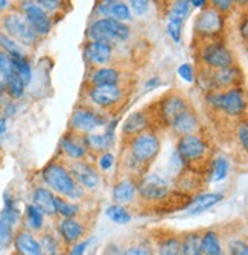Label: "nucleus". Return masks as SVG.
Returning a JSON list of instances; mask_svg holds the SVG:
<instances>
[{
	"label": "nucleus",
	"instance_id": "nucleus-39",
	"mask_svg": "<svg viewBox=\"0 0 248 255\" xmlns=\"http://www.w3.org/2000/svg\"><path fill=\"white\" fill-rule=\"evenodd\" d=\"M108 17H111L117 21H122V23H127V21L133 20V12L127 2H123V0H116L114 5L111 6Z\"/></svg>",
	"mask_w": 248,
	"mask_h": 255
},
{
	"label": "nucleus",
	"instance_id": "nucleus-51",
	"mask_svg": "<svg viewBox=\"0 0 248 255\" xmlns=\"http://www.w3.org/2000/svg\"><path fill=\"white\" fill-rule=\"evenodd\" d=\"M88 245H90V242L82 239V240H79L78 243L72 245L70 249H69V252H67L66 255H85V252H87V249H88Z\"/></svg>",
	"mask_w": 248,
	"mask_h": 255
},
{
	"label": "nucleus",
	"instance_id": "nucleus-24",
	"mask_svg": "<svg viewBox=\"0 0 248 255\" xmlns=\"http://www.w3.org/2000/svg\"><path fill=\"white\" fill-rule=\"evenodd\" d=\"M12 243L18 255H43L40 240L35 237L34 233H30L27 230L17 231Z\"/></svg>",
	"mask_w": 248,
	"mask_h": 255
},
{
	"label": "nucleus",
	"instance_id": "nucleus-22",
	"mask_svg": "<svg viewBox=\"0 0 248 255\" xmlns=\"http://www.w3.org/2000/svg\"><path fill=\"white\" fill-rule=\"evenodd\" d=\"M137 195H139L137 193V182L133 178H125V179L117 181L111 190L113 204H119V205L133 204Z\"/></svg>",
	"mask_w": 248,
	"mask_h": 255
},
{
	"label": "nucleus",
	"instance_id": "nucleus-16",
	"mask_svg": "<svg viewBox=\"0 0 248 255\" xmlns=\"http://www.w3.org/2000/svg\"><path fill=\"white\" fill-rule=\"evenodd\" d=\"M188 110H191V107L183 96L168 94L159 104V117L165 126L171 128V125Z\"/></svg>",
	"mask_w": 248,
	"mask_h": 255
},
{
	"label": "nucleus",
	"instance_id": "nucleus-53",
	"mask_svg": "<svg viewBox=\"0 0 248 255\" xmlns=\"http://www.w3.org/2000/svg\"><path fill=\"white\" fill-rule=\"evenodd\" d=\"M104 255H122V251L117 245H108L104 249Z\"/></svg>",
	"mask_w": 248,
	"mask_h": 255
},
{
	"label": "nucleus",
	"instance_id": "nucleus-1",
	"mask_svg": "<svg viewBox=\"0 0 248 255\" xmlns=\"http://www.w3.org/2000/svg\"><path fill=\"white\" fill-rule=\"evenodd\" d=\"M41 181L56 196L79 202L85 196V190L75 181L69 166L61 161H50L41 170Z\"/></svg>",
	"mask_w": 248,
	"mask_h": 255
},
{
	"label": "nucleus",
	"instance_id": "nucleus-31",
	"mask_svg": "<svg viewBox=\"0 0 248 255\" xmlns=\"http://www.w3.org/2000/svg\"><path fill=\"white\" fill-rule=\"evenodd\" d=\"M105 216L108 217L110 222H113L114 225H128L131 222L133 216L127 210L125 205H119V204H111L105 208Z\"/></svg>",
	"mask_w": 248,
	"mask_h": 255
},
{
	"label": "nucleus",
	"instance_id": "nucleus-58",
	"mask_svg": "<svg viewBox=\"0 0 248 255\" xmlns=\"http://www.w3.org/2000/svg\"><path fill=\"white\" fill-rule=\"evenodd\" d=\"M6 79L8 76L0 70V96H5V88H6Z\"/></svg>",
	"mask_w": 248,
	"mask_h": 255
},
{
	"label": "nucleus",
	"instance_id": "nucleus-52",
	"mask_svg": "<svg viewBox=\"0 0 248 255\" xmlns=\"http://www.w3.org/2000/svg\"><path fill=\"white\" fill-rule=\"evenodd\" d=\"M239 35L244 41L248 43V12L242 17V20L239 23Z\"/></svg>",
	"mask_w": 248,
	"mask_h": 255
},
{
	"label": "nucleus",
	"instance_id": "nucleus-32",
	"mask_svg": "<svg viewBox=\"0 0 248 255\" xmlns=\"http://www.w3.org/2000/svg\"><path fill=\"white\" fill-rule=\"evenodd\" d=\"M26 93V84L23 82V79L12 70V73L8 76L6 79V88H5V94L11 101H20Z\"/></svg>",
	"mask_w": 248,
	"mask_h": 255
},
{
	"label": "nucleus",
	"instance_id": "nucleus-13",
	"mask_svg": "<svg viewBox=\"0 0 248 255\" xmlns=\"http://www.w3.org/2000/svg\"><path fill=\"white\" fill-rule=\"evenodd\" d=\"M206 152H207V144L197 134L183 135V137H180V140L177 143V155L186 164L200 161V159L206 155Z\"/></svg>",
	"mask_w": 248,
	"mask_h": 255
},
{
	"label": "nucleus",
	"instance_id": "nucleus-55",
	"mask_svg": "<svg viewBox=\"0 0 248 255\" xmlns=\"http://www.w3.org/2000/svg\"><path fill=\"white\" fill-rule=\"evenodd\" d=\"M189 3H191V6L192 8H195V9H204V8H207V3H209V0H189Z\"/></svg>",
	"mask_w": 248,
	"mask_h": 255
},
{
	"label": "nucleus",
	"instance_id": "nucleus-45",
	"mask_svg": "<svg viewBox=\"0 0 248 255\" xmlns=\"http://www.w3.org/2000/svg\"><path fill=\"white\" fill-rule=\"evenodd\" d=\"M116 0H98L96 6H95V15L98 18H105L110 15L111 6L114 5Z\"/></svg>",
	"mask_w": 248,
	"mask_h": 255
},
{
	"label": "nucleus",
	"instance_id": "nucleus-28",
	"mask_svg": "<svg viewBox=\"0 0 248 255\" xmlns=\"http://www.w3.org/2000/svg\"><path fill=\"white\" fill-rule=\"evenodd\" d=\"M46 216L34 205L29 204L24 208V227L30 233H40L44 228Z\"/></svg>",
	"mask_w": 248,
	"mask_h": 255
},
{
	"label": "nucleus",
	"instance_id": "nucleus-42",
	"mask_svg": "<svg viewBox=\"0 0 248 255\" xmlns=\"http://www.w3.org/2000/svg\"><path fill=\"white\" fill-rule=\"evenodd\" d=\"M131 12L137 17H143L148 14L149 8H151V0H130L128 3Z\"/></svg>",
	"mask_w": 248,
	"mask_h": 255
},
{
	"label": "nucleus",
	"instance_id": "nucleus-10",
	"mask_svg": "<svg viewBox=\"0 0 248 255\" xmlns=\"http://www.w3.org/2000/svg\"><path fill=\"white\" fill-rule=\"evenodd\" d=\"M123 96H125V91H123L120 84L119 85H93V87H88V91H87V99L90 105L101 111L116 108L119 104H122Z\"/></svg>",
	"mask_w": 248,
	"mask_h": 255
},
{
	"label": "nucleus",
	"instance_id": "nucleus-15",
	"mask_svg": "<svg viewBox=\"0 0 248 255\" xmlns=\"http://www.w3.org/2000/svg\"><path fill=\"white\" fill-rule=\"evenodd\" d=\"M69 170L75 181L88 191L96 190L101 184V175L95 164H91L87 159H81V161H72L69 164Z\"/></svg>",
	"mask_w": 248,
	"mask_h": 255
},
{
	"label": "nucleus",
	"instance_id": "nucleus-46",
	"mask_svg": "<svg viewBox=\"0 0 248 255\" xmlns=\"http://www.w3.org/2000/svg\"><path fill=\"white\" fill-rule=\"evenodd\" d=\"M209 2H210V8L221 14H227L235 5V0H209Z\"/></svg>",
	"mask_w": 248,
	"mask_h": 255
},
{
	"label": "nucleus",
	"instance_id": "nucleus-34",
	"mask_svg": "<svg viewBox=\"0 0 248 255\" xmlns=\"http://www.w3.org/2000/svg\"><path fill=\"white\" fill-rule=\"evenodd\" d=\"M0 50H3L11 58L27 56L26 49L23 46H20L15 40H12L8 34H5L2 29H0Z\"/></svg>",
	"mask_w": 248,
	"mask_h": 255
},
{
	"label": "nucleus",
	"instance_id": "nucleus-3",
	"mask_svg": "<svg viewBox=\"0 0 248 255\" xmlns=\"http://www.w3.org/2000/svg\"><path fill=\"white\" fill-rule=\"evenodd\" d=\"M209 105L230 117H241L248 108V94L242 87H233L224 91L209 90L206 94Z\"/></svg>",
	"mask_w": 248,
	"mask_h": 255
},
{
	"label": "nucleus",
	"instance_id": "nucleus-38",
	"mask_svg": "<svg viewBox=\"0 0 248 255\" xmlns=\"http://www.w3.org/2000/svg\"><path fill=\"white\" fill-rule=\"evenodd\" d=\"M229 170H230V164H229V159L224 158V156H218L213 159L212 163V181L213 182H221L227 178L229 175Z\"/></svg>",
	"mask_w": 248,
	"mask_h": 255
},
{
	"label": "nucleus",
	"instance_id": "nucleus-57",
	"mask_svg": "<svg viewBox=\"0 0 248 255\" xmlns=\"http://www.w3.org/2000/svg\"><path fill=\"white\" fill-rule=\"evenodd\" d=\"M11 8V0H0V17H2L5 12H8Z\"/></svg>",
	"mask_w": 248,
	"mask_h": 255
},
{
	"label": "nucleus",
	"instance_id": "nucleus-19",
	"mask_svg": "<svg viewBox=\"0 0 248 255\" xmlns=\"http://www.w3.org/2000/svg\"><path fill=\"white\" fill-rule=\"evenodd\" d=\"M59 152L63 153L64 158L69 161H81V159H87L90 152L84 143V137L79 134H75L69 131L59 141Z\"/></svg>",
	"mask_w": 248,
	"mask_h": 255
},
{
	"label": "nucleus",
	"instance_id": "nucleus-9",
	"mask_svg": "<svg viewBox=\"0 0 248 255\" xmlns=\"http://www.w3.org/2000/svg\"><path fill=\"white\" fill-rule=\"evenodd\" d=\"M3 199V210L0 213V251H5L12 243L15 236V225L21 219V213L8 191Z\"/></svg>",
	"mask_w": 248,
	"mask_h": 255
},
{
	"label": "nucleus",
	"instance_id": "nucleus-48",
	"mask_svg": "<svg viewBox=\"0 0 248 255\" xmlns=\"http://www.w3.org/2000/svg\"><path fill=\"white\" fill-rule=\"evenodd\" d=\"M230 248V255H248V243L244 240H233L229 245Z\"/></svg>",
	"mask_w": 248,
	"mask_h": 255
},
{
	"label": "nucleus",
	"instance_id": "nucleus-4",
	"mask_svg": "<svg viewBox=\"0 0 248 255\" xmlns=\"http://www.w3.org/2000/svg\"><path fill=\"white\" fill-rule=\"evenodd\" d=\"M0 29L24 49L35 47L40 41L37 32L29 24L24 14L18 8H12L0 17Z\"/></svg>",
	"mask_w": 248,
	"mask_h": 255
},
{
	"label": "nucleus",
	"instance_id": "nucleus-29",
	"mask_svg": "<svg viewBox=\"0 0 248 255\" xmlns=\"http://www.w3.org/2000/svg\"><path fill=\"white\" fill-rule=\"evenodd\" d=\"M191 9L192 6L189 0H172L168 11V21H177L184 24V21L191 15Z\"/></svg>",
	"mask_w": 248,
	"mask_h": 255
},
{
	"label": "nucleus",
	"instance_id": "nucleus-54",
	"mask_svg": "<svg viewBox=\"0 0 248 255\" xmlns=\"http://www.w3.org/2000/svg\"><path fill=\"white\" fill-rule=\"evenodd\" d=\"M160 84H162V81H160V78H151V79H148L146 81V84H145V88L146 90H152V88H157V87H160Z\"/></svg>",
	"mask_w": 248,
	"mask_h": 255
},
{
	"label": "nucleus",
	"instance_id": "nucleus-40",
	"mask_svg": "<svg viewBox=\"0 0 248 255\" xmlns=\"http://www.w3.org/2000/svg\"><path fill=\"white\" fill-rule=\"evenodd\" d=\"M116 166V155L111 150H105L98 153L96 158V167L99 172H110Z\"/></svg>",
	"mask_w": 248,
	"mask_h": 255
},
{
	"label": "nucleus",
	"instance_id": "nucleus-20",
	"mask_svg": "<svg viewBox=\"0 0 248 255\" xmlns=\"http://www.w3.org/2000/svg\"><path fill=\"white\" fill-rule=\"evenodd\" d=\"M84 236H85V227L76 217L61 219L58 222V237L66 246H72L78 243L79 240L84 239Z\"/></svg>",
	"mask_w": 248,
	"mask_h": 255
},
{
	"label": "nucleus",
	"instance_id": "nucleus-26",
	"mask_svg": "<svg viewBox=\"0 0 248 255\" xmlns=\"http://www.w3.org/2000/svg\"><path fill=\"white\" fill-rule=\"evenodd\" d=\"M224 199L223 193H204L200 195L197 198H194L189 205L186 207V214L189 216H195V214H201L207 210H210L212 207H215L216 204H220Z\"/></svg>",
	"mask_w": 248,
	"mask_h": 255
},
{
	"label": "nucleus",
	"instance_id": "nucleus-33",
	"mask_svg": "<svg viewBox=\"0 0 248 255\" xmlns=\"http://www.w3.org/2000/svg\"><path fill=\"white\" fill-rule=\"evenodd\" d=\"M79 214H81L79 202L56 196V216H59L61 219H70V217H78Z\"/></svg>",
	"mask_w": 248,
	"mask_h": 255
},
{
	"label": "nucleus",
	"instance_id": "nucleus-17",
	"mask_svg": "<svg viewBox=\"0 0 248 255\" xmlns=\"http://www.w3.org/2000/svg\"><path fill=\"white\" fill-rule=\"evenodd\" d=\"M82 137L88 152L98 155L101 152L110 150L116 143V120H110L102 132H93Z\"/></svg>",
	"mask_w": 248,
	"mask_h": 255
},
{
	"label": "nucleus",
	"instance_id": "nucleus-47",
	"mask_svg": "<svg viewBox=\"0 0 248 255\" xmlns=\"http://www.w3.org/2000/svg\"><path fill=\"white\" fill-rule=\"evenodd\" d=\"M37 5H40L43 9H46L49 14L58 11L61 6L64 5V0H34Z\"/></svg>",
	"mask_w": 248,
	"mask_h": 255
},
{
	"label": "nucleus",
	"instance_id": "nucleus-23",
	"mask_svg": "<svg viewBox=\"0 0 248 255\" xmlns=\"http://www.w3.org/2000/svg\"><path fill=\"white\" fill-rule=\"evenodd\" d=\"M148 128H149V116L145 111H134L123 120V123L120 126V132L123 137L133 138V137L148 131Z\"/></svg>",
	"mask_w": 248,
	"mask_h": 255
},
{
	"label": "nucleus",
	"instance_id": "nucleus-21",
	"mask_svg": "<svg viewBox=\"0 0 248 255\" xmlns=\"http://www.w3.org/2000/svg\"><path fill=\"white\" fill-rule=\"evenodd\" d=\"M30 204H34L46 217L56 216V195L46 185H38L32 191Z\"/></svg>",
	"mask_w": 248,
	"mask_h": 255
},
{
	"label": "nucleus",
	"instance_id": "nucleus-35",
	"mask_svg": "<svg viewBox=\"0 0 248 255\" xmlns=\"http://www.w3.org/2000/svg\"><path fill=\"white\" fill-rule=\"evenodd\" d=\"M183 255H204L200 233H188L181 239Z\"/></svg>",
	"mask_w": 248,
	"mask_h": 255
},
{
	"label": "nucleus",
	"instance_id": "nucleus-56",
	"mask_svg": "<svg viewBox=\"0 0 248 255\" xmlns=\"http://www.w3.org/2000/svg\"><path fill=\"white\" fill-rule=\"evenodd\" d=\"M8 131V119L0 113V137L5 135Z\"/></svg>",
	"mask_w": 248,
	"mask_h": 255
},
{
	"label": "nucleus",
	"instance_id": "nucleus-27",
	"mask_svg": "<svg viewBox=\"0 0 248 255\" xmlns=\"http://www.w3.org/2000/svg\"><path fill=\"white\" fill-rule=\"evenodd\" d=\"M198 126H200V122H198L197 114L192 110H188L171 125V129L178 137H183V135L195 134V131L198 129Z\"/></svg>",
	"mask_w": 248,
	"mask_h": 255
},
{
	"label": "nucleus",
	"instance_id": "nucleus-2",
	"mask_svg": "<svg viewBox=\"0 0 248 255\" xmlns=\"http://www.w3.org/2000/svg\"><path fill=\"white\" fill-rule=\"evenodd\" d=\"M87 37L93 41L107 43L113 47L127 43L131 37V27L127 23L117 21L111 17L93 20L87 29Z\"/></svg>",
	"mask_w": 248,
	"mask_h": 255
},
{
	"label": "nucleus",
	"instance_id": "nucleus-30",
	"mask_svg": "<svg viewBox=\"0 0 248 255\" xmlns=\"http://www.w3.org/2000/svg\"><path fill=\"white\" fill-rule=\"evenodd\" d=\"M201 246H203L204 255H223L221 239L212 230L201 234Z\"/></svg>",
	"mask_w": 248,
	"mask_h": 255
},
{
	"label": "nucleus",
	"instance_id": "nucleus-11",
	"mask_svg": "<svg viewBox=\"0 0 248 255\" xmlns=\"http://www.w3.org/2000/svg\"><path fill=\"white\" fill-rule=\"evenodd\" d=\"M18 9L24 14L26 20L32 26V29L37 32V35L40 38L50 34L52 26H53L52 17L46 9L37 5L34 0H21Z\"/></svg>",
	"mask_w": 248,
	"mask_h": 255
},
{
	"label": "nucleus",
	"instance_id": "nucleus-6",
	"mask_svg": "<svg viewBox=\"0 0 248 255\" xmlns=\"http://www.w3.org/2000/svg\"><path fill=\"white\" fill-rule=\"evenodd\" d=\"M160 147H162V143H160L159 135L152 131H145L130 138V144H128L130 159L137 167L142 169L143 166H148L157 158Z\"/></svg>",
	"mask_w": 248,
	"mask_h": 255
},
{
	"label": "nucleus",
	"instance_id": "nucleus-7",
	"mask_svg": "<svg viewBox=\"0 0 248 255\" xmlns=\"http://www.w3.org/2000/svg\"><path fill=\"white\" fill-rule=\"evenodd\" d=\"M226 29V18L224 14L215 11L213 8H204L195 18L194 32L195 35L203 41L220 40Z\"/></svg>",
	"mask_w": 248,
	"mask_h": 255
},
{
	"label": "nucleus",
	"instance_id": "nucleus-43",
	"mask_svg": "<svg viewBox=\"0 0 248 255\" xmlns=\"http://www.w3.org/2000/svg\"><path fill=\"white\" fill-rule=\"evenodd\" d=\"M183 23H177V21H168L166 24V32L168 35L174 40V43H180L181 41V35H183Z\"/></svg>",
	"mask_w": 248,
	"mask_h": 255
},
{
	"label": "nucleus",
	"instance_id": "nucleus-41",
	"mask_svg": "<svg viewBox=\"0 0 248 255\" xmlns=\"http://www.w3.org/2000/svg\"><path fill=\"white\" fill-rule=\"evenodd\" d=\"M177 75L180 76V79H183L184 82H188V84H192L197 79L195 69H194L192 64H189V62L181 64V66L177 69Z\"/></svg>",
	"mask_w": 248,
	"mask_h": 255
},
{
	"label": "nucleus",
	"instance_id": "nucleus-18",
	"mask_svg": "<svg viewBox=\"0 0 248 255\" xmlns=\"http://www.w3.org/2000/svg\"><path fill=\"white\" fill-rule=\"evenodd\" d=\"M84 56L90 66H93V69L110 66L114 56V47L107 43L88 40L84 46Z\"/></svg>",
	"mask_w": 248,
	"mask_h": 255
},
{
	"label": "nucleus",
	"instance_id": "nucleus-50",
	"mask_svg": "<svg viewBox=\"0 0 248 255\" xmlns=\"http://www.w3.org/2000/svg\"><path fill=\"white\" fill-rule=\"evenodd\" d=\"M0 70H2L6 76L12 73V58L6 55L3 50H0Z\"/></svg>",
	"mask_w": 248,
	"mask_h": 255
},
{
	"label": "nucleus",
	"instance_id": "nucleus-5",
	"mask_svg": "<svg viewBox=\"0 0 248 255\" xmlns=\"http://www.w3.org/2000/svg\"><path fill=\"white\" fill-rule=\"evenodd\" d=\"M108 122V117L101 110L91 105H78L70 116L69 131L79 135H87L104 129Z\"/></svg>",
	"mask_w": 248,
	"mask_h": 255
},
{
	"label": "nucleus",
	"instance_id": "nucleus-14",
	"mask_svg": "<svg viewBox=\"0 0 248 255\" xmlns=\"http://www.w3.org/2000/svg\"><path fill=\"white\" fill-rule=\"evenodd\" d=\"M244 79V75L241 69L233 64L230 67L224 69H216V70H209V90H229L233 87H241Z\"/></svg>",
	"mask_w": 248,
	"mask_h": 255
},
{
	"label": "nucleus",
	"instance_id": "nucleus-36",
	"mask_svg": "<svg viewBox=\"0 0 248 255\" xmlns=\"http://www.w3.org/2000/svg\"><path fill=\"white\" fill-rule=\"evenodd\" d=\"M12 69L14 72L23 79V82L26 84V87L32 81V67H30V62L27 56H21V58H12Z\"/></svg>",
	"mask_w": 248,
	"mask_h": 255
},
{
	"label": "nucleus",
	"instance_id": "nucleus-49",
	"mask_svg": "<svg viewBox=\"0 0 248 255\" xmlns=\"http://www.w3.org/2000/svg\"><path fill=\"white\" fill-rule=\"evenodd\" d=\"M238 140L241 146L248 150V120H244L238 126Z\"/></svg>",
	"mask_w": 248,
	"mask_h": 255
},
{
	"label": "nucleus",
	"instance_id": "nucleus-25",
	"mask_svg": "<svg viewBox=\"0 0 248 255\" xmlns=\"http://www.w3.org/2000/svg\"><path fill=\"white\" fill-rule=\"evenodd\" d=\"M122 79L120 70L111 66L95 67L88 75V87L93 85H119Z\"/></svg>",
	"mask_w": 248,
	"mask_h": 255
},
{
	"label": "nucleus",
	"instance_id": "nucleus-8",
	"mask_svg": "<svg viewBox=\"0 0 248 255\" xmlns=\"http://www.w3.org/2000/svg\"><path fill=\"white\" fill-rule=\"evenodd\" d=\"M198 56H200V61L204 64L209 70L224 69V67H230L235 64L233 52L221 40L206 41L200 47Z\"/></svg>",
	"mask_w": 248,
	"mask_h": 255
},
{
	"label": "nucleus",
	"instance_id": "nucleus-44",
	"mask_svg": "<svg viewBox=\"0 0 248 255\" xmlns=\"http://www.w3.org/2000/svg\"><path fill=\"white\" fill-rule=\"evenodd\" d=\"M122 255H152V251L149 246L143 243H136V245L127 246L122 251Z\"/></svg>",
	"mask_w": 248,
	"mask_h": 255
},
{
	"label": "nucleus",
	"instance_id": "nucleus-12",
	"mask_svg": "<svg viewBox=\"0 0 248 255\" xmlns=\"http://www.w3.org/2000/svg\"><path fill=\"white\" fill-rule=\"evenodd\" d=\"M137 193L143 201L148 202L162 201L169 193V184L163 176L157 173H148L139 179Z\"/></svg>",
	"mask_w": 248,
	"mask_h": 255
},
{
	"label": "nucleus",
	"instance_id": "nucleus-37",
	"mask_svg": "<svg viewBox=\"0 0 248 255\" xmlns=\"http://www.w3.org/2000/svg\"><path fill=\"white\" fill-rule=\"evenodd\" d=\"M159 255H183V248H181V239L178 237H165L159 246H157Z\"/></svg>",
	"mask_w": 248,
	"mask_h": 255
}]
</instances>
